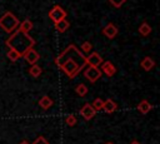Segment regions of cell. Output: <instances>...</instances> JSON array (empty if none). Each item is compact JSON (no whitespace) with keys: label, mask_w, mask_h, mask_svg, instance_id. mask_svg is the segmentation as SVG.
<instances>
[{"label":"cell","mask_w":160,"mask_h":144,"mask_svg":"<svg viewBox=\"0 0 160 144\" xmlns=\"http://www.w3.org/2000/svg\"><path fill=\"white\" fill-rule=\"evenodd\" d=\"M54 63L70 79H74L75 76H78V74L86 66L85 55L80 53V50L74 44L68 45L65 50L61 51L54 59Z\"/></svg>","instance_id":"cell-1"},{"label":"cell","mask_w":160,"mask_h":144,"mask_svg":"<svg viewBox=\"0 0 160 144\" xmlns=\"http://www.w3.org/2000/svg\"><path fill=\"white\" fill-rule=\"evenodd\" d=\"M35 44H36V41H35L34 38H31L28 33L20 31L19 29L14 30V31L11 33V35L5 40V45H6L9 49H14V50H16L18 53H20L21 56H22V54H24L28 49L34 48Z\"/></svg>","instance_id":"cell-2"},{"label":"cell","mask_w":160,"mask_h":144,"mask_svg":"<svg viewBox=\"0 0 160 144\" xmlns=\"http://www.w3.org/2000/svg\"><path fill=\"white\" fill-rule=\"evenodd\" d=\"M20 21L19 19L10 11H6L1 18H0V28L8 33V34H11L14 30H16V28L19 26Z\"/></svg>","instance_id":"cell-3"},{"label":"cell","mask_w":160,"mask_h":144,"mask_svg":"<svg viewBox=\"0 0 160 144\" xmlns=\"http://www.w3.org/2000/svg\"><path fill=\"white\" fill-rule=\"evenodd\" d=\"M84 70V76L90 81V83H95L98 79H100L101 76V70L99 68H95V66H86Z\"/></svg>","instance_id":"cell-4"},{"label":"cell","mask_w":160,"mask_h":144,"mask_svg":"<svg viewBox=\"0 0 160 144\" xmlns=\"http://www.w3.org/2000/svg\"><path fill=\"white\" fill-rule=\"evenodd\" d=\"M49 18H50V20L55 24V23H58V21L65 19V18H66V13H65V10H64L61 6L55 5V6L49 11Z\"/></svg>","instance_id":"cell-5"},{"label":"cell","mask_w":160,"mask_h":144,"mask_svg":"<svg viewBox=\"0 0 160 144\" xmlns=\"http://www.w3.org/2000/svg\"><path fill=\"white\" fill-rule=\"evenodd\" d=\"M102 61H104V60H102L101 55H100L99 53H96V51H91V53H89L88 56H85V63H86L88 66L99 68Z\"/></svg>","instance_id":"cell-6"},{"label":"cell","mask_w":160,"mask_h":144,"mask_svg":"<svg viewBox=\"0 0 160 144\" xmlns=\"http://www.w3.org/2000/svg\"><path fill=\"white\" fill-rule=\"evenodd\" d=\"M22 56H24V59L30 64V65H32V64H36V61L40 59V54L34 49V48H30V49H28L24 54H22Z\"/></svg>","instance_id":"cell-7"},{"label":"cell","mask_w":160,"mask_h":144,"mask_svg":"<svg viewBox=\"0 0 160 144\" xmlns=\"http://www.w3.org/2000/svg\"><path fill=\"white\" fill-rule=\"evenodd\" d=\"M101 33H102V34H104V35H105L108 39H114V38L118 35L119 29H118V26H116L115 24L109 23V24H106V25L102 28Z\"/></svg>","instance_id":"cell-8"},{"label":"cell","mask_w":160,"mask_h":144,"mask_svg":"<svg viewBox=\"0 0 160 144\" xmlns=\"http://www.w3.org/2000/svg\"><path fill=\"white\" fill-rule=\"evenodd\" d=\"M80 114H81V116H82L85 120H90V119H92V118L96 115V111L94 110V108L91 106V104L86 103V104H84L82 108L80 109Z\"/></svg>","instance_id":"cell-9"},{"label":"cell","mask_w":160,"mask_h":144,"mask_svg":"<svg viewBox=\"0 0 160 144\" xmlns=\"http://www.w3.org/2000/svg\"><path fill=\"white\" fill-rule=\"evenodd\" d=\"M100 66H101V68H100L101 73H104V74H105L106 76H109V78L114 76L115 73H116V68H115V65H114L112 63H110V61H102Z\"/></svg>","instance_id":"cell-10"},{"label":"cell","mask_w":160,"mask_h":144,"mask_svg":"<svg viewBox=\"0 0 160 144\" xmlns=\"http://www.w3.org/2000/svg\"><path fill=\"white\" fill-rule=\"evenodd\" d=\"M152 108H154V105H152L149 100H146V99L140 100V103H139V104H138V106H136L138 111H139L140 114H142V115H145V114L150 113V110H151Z\"/></svg>","instance_id":"cell-11"},{"label":"cell","mask_w":160,"mask_h":144,"mask_svg":"<svg viewBox=\"0 0 160 144\" xmlns=\"http://www.w3.org/2000/svg\"><path fill=\"white\" fill-rule=\"evenodd\" d=\"M116 109H118V104H116L112 99H106V100H104L102 110H104L106 114H111V113H114Z\"/></svg>","instance_id":"cell-12"},{"label":"cell","mask_w":160,"mask_h":144,"mask_svg":"<svg viewBox=\"0 0 160 144\" xmlns=\"http://www.w3.org/2000/svg\"><path fill=\"white\" fill-rule=\"evenodd\" d=\"M155 60L152 59V58H150V56H145L141 61H140V66L145 70V71H150L154 66H155Z\"/></svg>","instance_id":"cell-13"},{"label":"cell","mask_w":160,"mask_h":144,"mask_svg":"<svg viewBox=\"0 0 160 144\" xmlns=\"http://www.w3.org/2000/svg\"><path fill=\"white\" fill-rule=\"evenodd\" d=\"M52 104H54L52 99H51L50 96H48V95H42V96L39 99V106H40L41 109H44V110L51 108Z\"/></svg>","instance_id":"cell-14"},{"label":"cell","mask_w":160,"mask_h":144,"mask_svg":"<svg viewBox=\"0 0 160 144\" xmlns=\"http://www.w3.org/2000/svg\"><path fill=\"white\" fill-rule=\"evenodd\" d=\"M54 26H55V29H56L59 33H65V31L69 29L70 23H69L66 19H62V20H60V21L55 23V24H54Z\"/></svg>","instance_id":"cell-15"},{"label":"cell","mask_w":160,"mask_h":144,"mask_svg":"<svg viewBox=\"0 0 160 144\" xmlns=\"http://www.w3.org/2000/svg\"><path fill=\"white\" fill-rule=\"evenodd\" d=\"M32 26H34L32 21L29 20V19H25L22 23H20V26H19L18 29H19L20 31H22V33H28V34H29V31L32 29Z\"/></svg>","instance_id":"cell-16"},{"label":"cell","mask_w":160,"mask_h":144,"mask_svg":"<svg viewBox=\"0 0 160 144\" xmlns=\"http://www.w3.org/2000/svg\"><path fill=\"white\" fill-rule=\"evenodd\" d=\"M138 31H139L140 35H142V36H148V35H150V33H151V26H150L146 21H144V23L140 24Z\"/></svg>","instance_id":"cell-17"},{"label":"cell","mask_w":160,"mask_h":144,"mask_svg":"<svg viewBox=\"0 0 160 144\" xmlns=\"http://www.w3.org/2000/svg\"><path fill=\"white\" fill-rule=\"evenodd\" d=\"M42 73V69L38 65V64H32L30 68H29V74L32 76V78H39Z\"/></svg>","instance_id":"cell-18"},{"label":"cell","mask_w":160,"mask_h":144,"mask_svg":"<svg viewBox=\"0 0 160 144\" xmlns=\"http://www.w3.org/2000/svg\"><path fill=\"white\" fill-rule=\"evenodd\" d=\"M6 56H8V59H9L10 61H16L18 59L21 58V54L18 53V51L14 50V49H9L8 53H6Z\"/></svg>","instance_id":"cell-19"},{"label":"cell","mask_w":160,"mask_h":144,"mask_svg":"<svg viewBox=\"0 0 160 144\" xmlns=\"http://www.w3.org/2000/svg\"><path fill=\"white\" fill-rule=\"evenodd\" d=\"M75 93H76L79 96L84 98V96L88 94V86H86L85 84H78L76 88H75Z\"/></svg>","instance_id":"cell-20"},{"label":"cell","mask_w":160,"mask_h":144,"mask_svg":"<svg viewBox=\"0 0 160 144\" xmlns=\"http://www.w3.org/2000/svg\"><path fill=\"white\" fill-rule=\"evenodd\" d=\"M102 104H104V100L101 98H95L91 103V106L94 108L95 111H100V110H102Z\"/></svg>","instance_id":"cell-21"},{"label":"cell","mask_w":160,"mask_h":144,"mask_svg":"<svg viewBox=\"0 0 160 144\" xmlns=\"http://www.w3.org/2000/svg\"><path fill=\"white\" fill-rule=\"evenodd\" d=\"M65 123H66V125H68V126H74V125L78 123L76 116H75L74 114H69V115L65 118Z\"/></svg>","instance_id":"cell-22"},{"label":"cell","mask_w":160,"mask_h":144,"mask_svg":"<svg viewBox=\"0 0 160 144\" xmlns=\"http://www.w3.org/2000/svg\"><path fill=\"white\" fill-rule=\"evenodd\" d=\"M92 50V44L90 41H84L81 44V51L82 53H91Z\"/></svg>","instance_id":"cell-23"},{"label":"cell","mask_w":160,"mask_h":144,"mask_svg":"<svg viewBox=\"0 0 160 144\" xmlns=\"http://www.w3.org/2000/svg\"><path fill=\"white\" fill-rule=\"evenodd\" d=\"M31 144H50L48 140H46V138L45 136H42V135H39Z\"/></svg>","instance_id":"cell-24"},{"label":"cell","mask_w":160,"mask_h":144,"mask_svg":"<svg viewBox=\"0 0 160 144\" xmlns=\"http://www.w3.org/2000/svg\"><path fill=\"white\" fill-rule=\"evenodd\" d=\"M110 1V4L114 6V8H120V6H122V4L126 1V0H109Z\"/></svg>","instance_id":"cell-25"},{"label":"cell","mask_w":160,"mask_h":144,"mask_svg":"<svg viewBox=\"0 0 160 144\" xmlns=\"http://www.w3.org/2000/svg\"><path fill=\"white\" fill-rule=\"evenodd\" d=\"M19 144H31V143H30V141H28V140H25V139H24V140H21V141H20V143H19Z\"/></svg>","instance_id":"cell-26"},{"label":"cell","mask_w":160,"mask_h":144,"mask_svg":"<svg viewBox=\"0 0 160 144\" xmlns=\"http://www.w3.org/2000/svg\"><path fill=\"white\" fill-rule=\"evenodd\" d=\"M130 144H140V143H139L138 140H131V141H130Z\"/></svg>","instance_id":"cell-27"},{"label":"cell","mask_w":160,"mask_h":144,"mask_svg":"<svg viewBox=\"0 0 160 144\" xmlns=\"http://www.w3.org/2000/svg\"><path fill=\"white\" fill-rule=\"evenodd\" d=\"M105 144H114V143H111V141H106Z\"/></svg>","instance_id":"cell-28"}]
</instances>
